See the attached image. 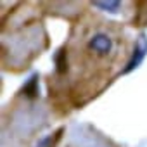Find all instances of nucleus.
I'll return each instance as SVG.
<instances>
[{
  "instance_id": "obj_1",
  "label": "nucleus",
  "mask_w": 147,
  "mask_h": 147,
  "mask_svg": "<svg viewBox=\"0 0 147 147\" xmlns=\"http://www.w3.org/2000/svg\"><path fill=\"white\" fill-rule=\"evenodd\" d=\"M90 47L95 50V52H100V54H106L111 50V40L106 36V35H97L92 42H90Z\"/></svg>"
},
{
  "instance_id": "obj_3",
  "label": "nucleus",
  "mask_w": 147,
  "mask_h": 147,
  "mask_svg": "<svg viewBox=\"0 0 147 147\" xmlns=\"http://www.w3.org/2000/svg\"><path fill=\"white\" fill-rule=\"evenodd\" d=\"M95 7H100V9H118L119 7V2H95L94 4Z\"/></svg>"
},
{
  "instance_id": "obj_2",
  "label": "nucleus",
  "mask_w": 147,
  "mask_h": 147,
  "mask_svg": "<svg viewBox=\"0 0 147 147\" xmlns=\"http://www.w3.org/2000/svg\"><path fill=\"white\" fill-rule=\"evenodd\" d=\"M145 50H147V43H145V40H142L140 45L135 49V54H133V57H131V61H130L126 71H131L133 67H137V66L142 62V59H144V55H145Z\"/></svg>"
}]
</instances>
